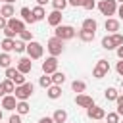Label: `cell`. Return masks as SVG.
<instances>
[{
  "instance_id": "cell-1",
  "label": "cell",
  "mask_w": 123,
  "mask_h": 123,
  "mask_svg": "<svg viewBox=\"0 0 123 123\" xmlns=\"http://www.w3.org/2000/svg\"><path fill=\"white\" fill-rule=\"evenodd\" d=\"M33 92H35V85L25 81L23 85L15 86V90H13V96H15V100H17V102H19V100H29V98L33 96Z\"/></svg>"
},
{
  "instance_id": "cell-2",
  "label": "cell",
  "mask_w": 123,
  "mask_h": 123,
  "mask_svg": "<svg viewBox=\"0 0 123 123\" xmlns=\"http://www.w3.org/2000/svg\"><path fill=\"white\" fill-rule=\"evenodd\" d=\"M77 35V31H75V27H71V25H58L56 27V31H54V37L56 38H60V40H71L73 37Z\"/></svg>"
},
{
  "instance_id": "cell-3",
  "label": "cell",
  "mask_w": 123,
  "mask_h": 123,
  "mask_svg": "<svg viewBox=\"0 0 123 123\" xmlns=\"http://www.w3.org/2000/svg\"><path fill=\"white\" fill-rule=\"evenodd\" d=\"M96 8H98L100 13L106 15V17L117 13V2H115V0H100V2L96 4Z\"/></svg>"
},
{
  "instance_id": "cell-4",
  "label": "cell",
  "mask_w": 123,
  "mask_h": 123,
  "mask_svg": "<svg viewBox=\"0 0 123 123\" xmlns=\"http://www.w3.org/2000/svg\"><path fill=\"white\" fill-rule=\"evenodd\" d=\"M25 52H27V56H29L31 60H40L42 54H44V46H42L40 42H37V40H31V42H27Z\"/></svg>"
},
{
  "instance_id": "cell-5",
  "label": "cell",
  "mask_w": 123,
  "mask_h": 123,
  "mask_svg": "<svg viewBox=\"0 0 123 123\" xmlns=\"http://www.w3.org/2000/svg\"><path fill=\"white\" fill-rule=\"evenodd\" d=\"M46 50L50 52V56L58 58V56L63 52V40H60V38H56V37L48 38V42H46Z\"/></svg>"
},
{
  "instance_id": "cell-6",
  "label": "cell",
  "mask_w": 123,
  "mask_h": 123,
  "mask_svg": "<svg viewBox=\"0 0 123 123\" xmlns=\"http://www.w3.org/2000/svg\"><path fill=\"white\" fill-rule=\"evenodd\" d=\"M110 73V62L108 60H98L96 65L92 67V77L94 79H102Z\"/></svg>"
},
{
  "instance_id": "cell-7",
  "label": "cell",
  "mask_w": 123,
  "mask_h": 123,
  "mask_svg": "<svg viewBox=\"0 0 123 123\" xmlns=\"http://www.w3.org/2000/svg\"><path fill=\"white\" fill-rule=\"evenodd\" d=\"M56 71H58V58L48 56V58L42 62V73H44V75H52V73H56Z\"/></svg>"
},
{
  "instance_id": "cell-8",
  "label": "cell",
  "mask_w": 123,
  "mask_h": 123,
  "mask_svg": "<svg viewBox=\"0 0 123 123\" xmlns=\"http://www.w3.org/2000/svg\"><path fill=\"white\" fill-rule=\"evenodd\" d=\"M86 115H88L90 119H94V121H102V119L106 117V110L94 104V106H90V108H86Z\"/></svg>"
},
{
  "instance_id": "cell-9",
  "label": "cell",
  "mask_w": 123,
  "mask_h": 123,
  "mask_svg": "<svg viewBox=\"0 0 123 123\" xmlns=\"http://www.w3.org/2000/svg\"><path fill=\"white\" fill-rule=\"evenodd\" d=\"M75 104L79 106V108H90V106H94V100H92V96H88V94H77L75 96Z\"/></svg>"
},
{
  "instance_id": "cell-10",
  "label": "cell",
  "mask_w": 123,
  "mask_h": 123,
  "mask_svg": "<svg viewBox=\"0 0 123 123\" xmlns=\"http://www.w3.org/2000/svg\"><path fill=\"white\" fill-rule=\"evenodd\" d=\"M62 12H58V10H52L50 13H46V21H48V25H52V27H58V25H62Z\"/></svg>"
},
{
  "instance_id": "cell-11",
  "label": "cell",
  "mask_w": 123,
  "mask_h": 123,
  "mask_svg": "<svg viewBox=\"0 0 123 123\" xmlns=\"http://www.w3.org/2000/svg\"><path fill=\"white\" fill-rule=\"evenodd\" d=\"M17 71L23 73V75L31 73V71H33V62H31V58H21V60L17 62Z\"/></svg>"
},
{
  "instance_id": "cell-12",
  "label": "cell",
  "mask_w": 123,
  "mask_h": 123,
  "mask_svg": "<svg viewBox=\"0 0 123 123\" xmlns=\"http://www.w3.org/2000/svg\"><path fill=\"white\" fill-rule=\"evenodd\" d=\"M15 106H17V100H15L13 94H6V96L2 98V110H6V111H13Z\"/></svg>"
},
{
  "instance_id": "cell-13",
  "label": "cell",
  "mask_w": 123,
  "mask_h": 123,
  "mask_svg": "<svg viewBox=\"0 0 123 123\" xmlns=\"http://www.w3.org/2000/svg\"><path fill=\"white\" fill-rule=\"evenodd\" d=\"M8 27H10L12 31H15L17 35H19L21 31H25V23H23L21 19H17V17H10V19H8Z\"/></svg>"
},
{
  "instance_id": "cell-14",
  "label": "cell",
  "mask_w": 123,
  "mask_h": 123,
  "mask_svg": "<svg viewBox=\"0 0 123 123\" xmlns=\"http://www.w3.org/2000/svg\"><path fill=\"white\" fill-rule=\"evenodd\" d=\"M104 27H106V31L108 33H117L119 31V19H115V17H108L106 19V23H104Z\"/></svg>"
},
{
  "instance_id": "cell-15",
  "label": "cell",
  "mask_w": 123,
  "mask_h": 123,
  "mask_svg": "<svg viewBox=\"0 0 123 123\" xmlns=\"http://www.w3.org/2000/svg\"><path fill=\"white\" fill-rule=\"evenodd\" d=\"M46 96H48L50 100H58V98H62V86H58V85L48 86V88H46Z\"/></svg>"
},
{
  "instance_id": "cell-16",
  "label": "cell",
  "mask_w": 123,
  "mask_h": 123,
  "mask_svg": "<svg viewBox=\"0 0 123 123\" xmlns=\"http://www.w3.org/2000/svg\"><path fill=\"white\" fill-rule=\"evenodd\" d=\"M31 13H33V19H35V23H37V21H42V19H46V10H44L42 6H35V8L31 10Z\"/></svg>"
},
{
  "instance_id": "cell-17",
  "label": "cell",
  "mask_w": 123,
  "mask_h": 123,
  "mask_svg": "<svg viewBox=\"0 0 123 123\" xmlns=\"http://www.w3.org/2000/svg\"><path fill=\"white\" fill-rule=\"evenodd\" d=\"M0 15H2L4 19L15 17V10H13V6H12V4H4V6L0 8Z\"/></svg>"
},
{
  "instance_id": "cell-18",
  "label": "cell",
  "mask_w": 123,
  "mask_h": 123,
  "mask_svg": "<svg viewBox=\"0 0 123 123\" xmlns=\"http://www.w3.org/2000/svg\"><path fill=\"white\" fill-rule=\"evenodd\" d=\"M29 111H31V106L27 104V100H19L17 106H15V113L17 115H27Z\"/></svg>"
},
{
  "instance_id": "cell-19",
  "label": "cell",
  "mask_w": 123,
  "mask_h": 123,
  "mask_svg": "<svg viewBox=\"0 0 123 123\" xmlns=\"http://www.w3.org/2000/svg\"><path fill=\"white\" fill-rule=\"evenodd\" d=\"M19 15H21V21H23V23H35L33 13H31V10H29L27 6H23V8L19 10Z\"/></svg>"
},
{
  "instance_id": "cell-20",
  "label": "cell",
  "mask_w": 123,
  "mask_h": 123,
  "mask_svg": "<svg viewBox=\"0 0 123 123\" xmlns=\"http://www.w3.org/2000/svg\"><path fill=\"white\" fill-rule=\"evenodd\" d=\"M77 37H79V38H81L83 42H92V40H94V37H96V33L81 29V31H77Z\"/></svg>"
},
{
  "instance_id": "cell-21",
  "label": "cell",
  "mask_w": 123,
  "mask_h": 123,
  "mask_svg": "<svg viewBox=\"0 0 123 123\" xmlns=\"http://www.w3.org/2000/svg\"><path fill=\"white\" fill-rule=\"evenodd\" d=\"M52 119H54V123H65V121H67V111L62 110V108H58V110L54 111Z\"/></svg>"
},
{
  "instance_id": "cell-22",
  "label": "cell",
  "mask_w": 123,
  "mask_h": 123,
  "mask_svg": "<svg viewBox=\"0 0 123 123\" xmlns=\"http://www.w3.org/2000/svg\"><path fill=\"white\" fill-rule=\"evenodd\" d=\"M81 29L96 33V29H98V23H96V19H92V17H86V19L83 21V27H81Z\"/></svg>"
},
{
  "instance_id": "cell-23",
  "label": "cell",
  "mask_w": 123,
  "mask_h": 123,
  "mask_svg": "<svg viewBox=\"0 0 123 123\" xmlns=\"http://www.w3.org/2000/svg\"><path fill=\"white\" fill-rule=\"evenodd\" d=\"M119 96V92H117V88L115 86H108L106 90H104V98L108 100V102H115V98Z\"/></svg>"
},
{
  "instance_id": "cell-24",
  "label": "cell",
  "mask_w": 123,
  "mask_h": 123,
  "mask_svg": "<svg viewBox=\"0 0 123 123\" xmlns=\"http://www.w3.org/2000/svg\"><path fill=\"white\" fill-rule=\"evenodd\" d=\"M13 46H15V40H13V38H4V40L0 42V48H2V52H6V54H10V52L13 50Z\"/></svg>"
},
{
  "instance_id": "cell-25",
  "label": "cell",
  "mask_w": 123,
  "mask_h": 123,
  "mask_svg": "<svg viewBox=\"0 0 123 123\" xmlns=\"http://www.w3.org/2000/svg\"><path fill=\"white\" fill-rule=\"evenodd\" d=\"M50 77H52V85L62 86V85L65 83V73H63V71H56V73H52Z\"/></svg>"
},
{
  "instance_id": "cell-26",
  "label": "cell",
  "mask_w": 123,
  "mask_h": 123,
  "mask_svg": "<svg viewBox=\"0 0 123 123\" xmlns=\"http://www.w3.org/2000/svg\"><path fill=\"white\" fill-rule=\"evenodd\" d=\"M71 88H73V92H77V94H83V92L86 90V83H85V81H79V79H75V81L71 83Z\"/></svg>"
},
{
  "instance_id": "cell-27",
  "label": "cell",
  "mask_w": 123,
  "mask_h": 123,
  "mask_svg": "<svg viewBox=\"0 0 123 123\" xmlns=\"http://www.w3.org/2000/svg\"><path fill=\"white\" fill-rule=\"evenodd\" d=\"M0 67H4V69L12 67V56L10 54H6V52L0 54Z\"/></svg>"
},
{
  "instance_id": "cell-28",
  "label": "cell",
  "mask_w": 123,
  "mask_h": 123,
  "mask_svg": "<svg viewBox=\"0 0 123 123\" xmlns=\"http://www.w3.org/2000/svg\"><path fill=\"white\" fill-rule=\"evenodd\" d=\"M2 85H4V92H6V94H13V90H15V85H13V81H10V79H4V81H2Z\"/></svg>"
},
{
  "instance_id": "cell-29",
  "label": "cell",
  "mask_w": 123,
  "mask_h": 123,
  "mask_svg": "<svg viewBox=\"0 0 123 123\" xmlns=\"http://www.w3.org/2000/svg\"><path fill=\"white\" fill-rule=\"evenodd\" d=\"M50 2H52V8L58 12H63L67 8V0H50Z\"/></svg>"
},
{
  "instance_id": "cell-30",
  "label": "cell",
  "mask_w": 123,
  "mask_h": 123,
  "mask_svg": "<svg viewBox=\"0 0 123 123\" xmlns=\"http://www.w3.org/2000/svg\"><path fill=\"white\" fill-rule=\"evenodd\" d=\"M38 85H40L42 88H48V86H52V77H50V75H42V77L38 79Z\"/></svg>"
},
{
  "instance_id": "cell-31",
  "label": "cell",
  "mask_w": 123,
  "mask_h": 123,
  "mask_svg": "<svg viewBox=\"0 0 123 123\" xmlns=\"http://www.w3.org/2000/svg\"><path fill=\"white\" fill-rule=\"evenodd\" d=\"M110 38H111V42H113L115 48L123 44V35H121V33H113V35H110Z\"/></svg>"
},
{
  "instance_id": "cell-32",
  "label": "cell",
  "mask_w": 123,
  "mask_h": 123,
  "mask_svg": "<svg viewBox=\"0 0 123 123\" xmlns=\"http://www.w3.org/2000/svg\"><path fill=\"white\" fill-rule=\"evenodd\" d=\"M104 119H106L108 123H119V113H117V111H108Z\"/></svg>"
},
{
  "instance_id": "cell-33",
  "label": "cell",
  "mask_w": 123,
  "mask_h": 123,
  "mask_svg": "<svg viewBox=\"0 0 123 123\" xmlns=\"http://www.w3.org/2000/svg\"><path fill=\"white\" fill-rule=\"evenodd\" d=\"M102 48H104V50H115V46H113V42H111V38H110L108 35L102 38Z\"/></svg>"
},
{
  "instance_id": "cell-34",
  "label": "cell",
  "mask_w": 123,
  "mask_h": 123,
  "mask_svg": "<svg viewBox=\"0 0 123 123\" xmlns=\"http://www.w3.org/2000/svg\"><path fill=\"white\" fill-rule=\"evenodd\" d=\"M19 40H23V42H31V40H33V33L27 31V29L21 31V33H19Z\"/></svg>"
},
{
  "instance_id": "cell-35",
  "label": "cell",
  "mask_w": 123,
  "mask_h": 123,
  "mask_svg": "<svg viewBox=\"0 0 123 123\" xmlns=\"http://www.w3.org/2000/svg\"><path fill=\"white\" fill-rule=\"evenodd\" d=\"M25 48H27V42H23V40H15V46H13V50H15L17 54L25 52Z\"/></svg>"
},
{
  "instance_id": "cell-36",
  "label": "cell",
  "mask_w": 123,
  "mask_h": 123,
  "mask_svg": "<svg viewBox=\"0 0 123 123\" xmlns=\"http://www.w3.org/2000/svg\"><path fill=\"white\" fill-rule=\"evenodd\" d=\"M2 33H4V38H13V37L17 35V33H15V31H12V29H10L8 25H6V29H4Z\"/></svg>"
},
{
  "instance_id": "cell-37",
  "label": "cell",
  "mask_w": 123,
  "mask_h": 123,
  "mask_svg": "<svg viewBox=\"0 0 123 123\" xmlns=\"http://www.w3.org/2000/svg\"><path fill=\"white\" fill-rule=\"evenodd\" d=\"M83 8L90 12V10H94V8H96V2H94V0H85V4H83Z\"/></svg>"
},
{
  "instance_id": "cell-38",
  "label": "cell",
  "mask_w": 123,
  "mask_h": 123,
  "mask_svg": "<svg viewBox=\"0 0 123 123\" xmlns=\"http://www.w3.org/2000/svg\"><path fill=\"white\" fill-rule=\"evenodd\" d=\"M85 0H67V6H73V8H83Z\"/></svg>"
},
{
  "instance_id": "cell-39",
  "label": "cell",
  "mask_w": 123,
  "mask_h": 123,
  "mask_svg": "<svg viewBox=\"0 0 123 123\" xmlns=\"http://www.w3.org/2000/svg\"><path fill=\"white\" fill-rule=\"evenodd\" d=\"M115 71H117V73L123 77V60H119V62H117V65H115Z\"/></svg>"
},
{
  "instance_id": "cell-40",
  "label": "cell",
  "mask_w": 123,
  "mask_h": 123,
  "mask_svg": "<svg viewBox=\"0 0 123 123\" xmlns=\"http://www.w3.org/2000/svg\"><path fill=\"white\" fill-rule=\"evenodd\" d=\"M10 123H21V115H10Z\"/></svg>"
},
{
  "instance_id": "cell-41",
  "label": "cell",
  "mask_w": 123,
  "mask_h": 123,
  "mask_svg": "<svg viewBox=\"0 0 123 123\" xmlns=\"http://www.w3.org/2000/svg\"><path fill=\"white\" fill-rule=\"evenodd\" d=\"M115 52H117V58H119V60H123V44H121V46H117V48H115Z\"/></svg>"
},
{
  "instance_id": "cell-42",
  "label": "cell",
  "mask_w": 123,
  "mask_h": 123,
  "mask_svg": "<svg viewBox=\"0 0 123 123\" xmlns=\"http://www.w3.org/2000/svg\"><path fill=\"white\" fill-rule=\"evenodd\" d=\"M6 25H8V19H4V17L0 15V31H4V29H6Z\"/></svg>"
},
{
  "instance_id": "cell-43",
  "label": "cell",
  "mask_w": 123,
  "mask_h": 123,
  "mask_svg": "<svg viewBox=\"0 0 123 123\" xmlns=\"http://www.w3.org/2000/svg\"><path fill=\"white\" fill-rule=\"evenodd\" d=\"M38 123H54V119H52V117H40Z\"/></svg>"
},
{
  "instance_id": "cell-44",
  "label": "cell",
  "mask_w": 123,
  "mask_h": 123,
  "mask_svg": "<svg viewBox=\"0 0 123 123\" xmlns=\"http://www.w3.org/2000/svg\"><path fill=\"white\" fill-rule=\"evenodd\" d=\"M115 102H117V106H123V94H119V96L115 98Z\"/></svg>"
},
{
  "instance_id": "cell-45",
  "label": "cell",
  "mask_w": 123,
  "mask_h": 123,
  "mask_svg": "<svg viewBox=\"0 0 123 123\" xmlns=\"http://www.w3.org/2000/svg\"><path fill=\"white\" fill-rule=\"evenodd\" d=\"M48 2H50V0H37V6H42V8H44Z\"/></svg>"
},
{
  "instance_id": "cell-46",
  "label": "cell",
  "mask_w": 123,
  "mask_h": 123,
  "mask_svg": "<svg viewBox=\"0 0 123 123\" xmlns=\"http://www.w3.org/2000/svg\"><path fill=\"white\" fill-rule=\"evenodd\" d=\"M117 15L123 19V4H121V6H117Z\"/></svg>"
},
{
  "instance_id": "cell-47",
  "label": "cell",
  "mask_w": 123,
  "mask_h": 123,
  "mask_svg": "<svg viewBox=\"0 0 123 123\" xmlns=\"http://www.w3.org/2000/svg\"><path fill=\"white\" fill-rule=\"evenodd\" d=\"M6 96V92H4V85H2V81H0V98H4Z\"/></svg>"
},
{
  "instance_id": "cell-48",
  "label": "cell",
  "mask_w": 123,
  "mask_h": 123,
  "mask_svg": "<svg viewBox=\"0 0 123 123\" xmlns=\"http://www.w3.org/2000/svg\"><path fill=\"white\" fill-rule=\"evenodd\" d=\"M117 113H119V117H123V106H117Z\"/></svg>"
},
{
  "instance_id": "cell-49",
  "label": "cell",
  "mask_w": 123,
  "mask_h": 123,
  "mask_svg": "<svg viewBox=\"0 0 123 123\" xmlns=\"http://www.w3.org/2000/svg\"><path fill=\"white\" fill-rule=\"evenodd\" d=\"M13 2H15V0H8V2H6V4H13Z\"/></svg>"
},
{
  "instance_id": "cell-50",
  "label": "cell",
  "mask_w": 123,
  "mask_h": 123,
  "mask_svg": "<svg viewBox=\"0 0 123 123\" xmlns=\"http://www.w3.org/2000/svg\"><path fill=\"white\" fill-rule=\"evenodd\" d=\"M115 2H121V4H123V0H115Z\"/></svg>"
},
{
  "instance_id": "cell-51",
  "label": "cell",
  "mask_w": 123,
  "mask_h": 123,
  "mask_svg": "<svg viewBox=\"0 0 123 123\" xmlns=\"http://www.w3.org/2000/svg\"><path fill=\"white\" fill-rule=\"evenodd\" d=\"M0 119H2V110H0Z\"/></svg>"
},
{
  "instance_id": "cell-52",
  "label": "cell",
  "mask_w": 123,
  "mask_h": 123,
  "mask_svg": "<svg viewBox=\"0 0 123 123\" xmlns=\"http://www.w3.org/2000/svg\"><path fill=\"white\" fill-rule=\"evenodd\" d=\"M121 88H123V81H121Z\"/></svg>"
},
{
  "instance_id": "cell-53",
  "label": "cell",
  "mask_w": 123,
  "mask_h": 123,
  "mask_svg": "<svg viewBox=\"0 0 123 123\" xmlns=\"http://www.w3.org/2000/svg\"><path fill=\"white\" fill-rule=\"evenodd\" d=\"M2 2H8V0H2Z\"/></svg>"
},
{
  "instance_id": "cell-54",
  "label": "cell",
  "mask_w": 123,
  "mask_h": 123,
  "mask_svg": "<svg viewBox=\"0 0 123 123\" xmlns=\"http://www.w3.org/2000/svg\"><path fill=\"white\" fill-rule=\"evenodd\" d=\"M119 123H123V121H119Z\"/></svg>"
},
{
  "instance_id": "cell-55",
  "label": "cell",
  "mask_w": 123,
  "mask_h": 123,
  "mask_svg": "<svg viewBox=\"0 0 123 123\" xmlns=\"http://www.w3.org/2000/svg\"><path fill=\"white\" fill-rule=\"evenodd\" d=\"M98 123H102V121H98Z\"/></svg>"
}]
</instances>
